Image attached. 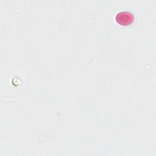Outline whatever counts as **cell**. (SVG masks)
Returning <instances> with one entry per match:
<instances>
[{
	"instance_id": "cell-1",
	"label": "cell",
	"mask_w": 156,
	"mask_h": 156,
	"mask_svg": "<svg viewBox=\"0 0 156 156\" xmlns=\"http://www.w3.org/2000/svg\"><path fill=\"white\" fill-rule=\"evenodd\" d=\"M115 20L118 24L122 26H127L133 21L134 16L130 12L121 11L116 14Z\"/></svg>"
}]
</instances>
